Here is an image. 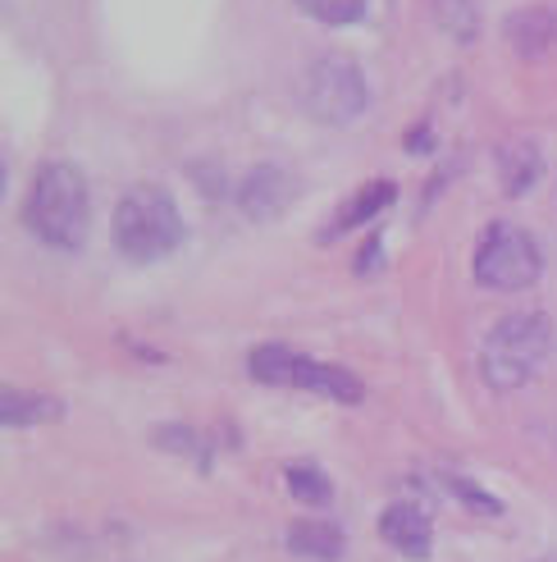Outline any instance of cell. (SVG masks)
<instances>
[{
    "label": "cell",
    "instance_id": "1",
    "mask_svg": "<svg viewBox=\"0 0 557 562\" xmlns=\"http://www.w3.org/2000/svg\"><path fill=\"white\" fill-rule=\"evenodd\" d=\"M23 220L42 243L60 251H78L82 238H88V179H82L78 165L69 160L42 165L33 192H27Z\"/></svg>",
    "mask_w": 557,
    "mask_h": 562
},
{
    "label": "cell",
    "instance_id": "2",
    "mask_svg": "<svg viewBox=\"0 0 557 562\" xmlns=\"http://www.w3.org/2000/svg\"><path fill=\"white\" fill-rule=\"evenodd\" d=\"M553 352V321L544 312H521V316H503L480 348V375L489 389L512 393L521 384H531L535 371Z\"/></svg>",
    "mask_w": 557,
    "mask_h": 562
},
{
    "label": "cell",
    "instance_id": "3",
    "mask_svg": "<svg viewBox=\"0 0 557 562\" xmlns=\"http://www.w3.org/2000/svg\"><path fill=\"white\" fill-rule=\"evenodd\" d=\"M110 238H115L120 257L147 266V261L170 257V251L183 243V215H179L174 196L164 188H133L115 206Z\"/></svg>",
    "mask_w": 557,
    "mask_h": 562
},
{
    "label": "cell",
    "instance_id": "4",
    "mask_svg": "<svg viewBox=\"0 0 557 562\" xmlns=\"http://www.w3.org/2000/svg\"><path fill=\"white\" fill-rule=\"evenodd\" d=\"M297 101L320 124H348L366 110V78L348 55H320L297 82Z\"/></svg>",
    "mask_w": 557,
    "mask_h": 562
},
{
    "label": "cell",
    "instance_id": "5",
    "mask_svg": "<svg viewBox=\"0 0 557 562\" xmlns=\"http://www.w3.org/2000/svg\"><path fill=\"white\" fill-rule=\"evenodd\" d=\"M539 270H544V257H539L535 238L525 234L521 224H508V220L489 224L480 247H476V279L485 289H493V293H521V289L535 284Z\"/></svg>",
    "mask_w": 557,
    "mask_h": 562
},
{
    "label": "cell",
    "instance_id": "6",
    "mask_svg": "<svg viewBox=\"0 0 557 562\" xmlns=\"http://www.w3.org/2000/svg\"><path fill=\"white\" fill-rule=\"evenodd\" d=\"M293 196H297V179L288 170H278V165H257L238 188V206L252 220H278L293 206Z\"/></svg>",
    "mask_w": 557,
    "mask_h": 562
},
{
    "label": "cell",
    "instance_id": "7",
    "mask_svg": "<svg viewBox=\"0 0 557 562\" xmlns=\"http://www.w3.org/2000/svg\"><path fill=\"white\" fill-rule=\"evenodd\" d=\"M379 536L394 544L402 558H430V544H434V530H430V517L411 503H394L384 517H379Z\"/></svg>",
    "mask_w": 557,
    "mask_h": 562
},
{
    "label": "cell",
    "instance_id": "8",
    "mask_svg": "<svg viewBox=\"0 0 557 562\" xmlns=\"http://www.w3.org/2000/svg\"><path fill=\"white\" fill-rule=\"evenodd\" d=\"M293 389H306V393H325L333 403H361L366 398V389L361 380L343 367H329V361H316V357H297V375H293Z\"/></svg>",
    "mask_w": 557,
    "mask_h": 562
},
{
    "label": "cell",
    "instance_id": "9",
    "mask_svg": "<svg viewBox=\"0 0 557 562\" xmlns=\"http://www.w3.org/2000/svg\"><path fill=\"white\" fill-rule=\"evenodd\" d=\"M60 403L46 398V393H27V389H5L0 393V426L5 430H27V426H46V420H60Z\"/></svg>",
    "mask_w": 557,
    "mask_h": 562
},
{
    "label": "cell",
    "instance_id": "10",
    "mask_svg": "<svg viewBox=\"0 0 557 562\" xmlns=\"http://www.w3.org/2000/svg\"><path fill=\"white\" fill-rule=\"evenodd\" d=\"M394 196H398V188L394 183H388V179H379V183H366V188H361L356 196H352V202L339 211V215H333L329 220V229L320 234V238H333V234H348V229H356V224H366V220H375L379 211H388V206H394Z\"/></svg>",
    "mask_w": 557,
    "mask_h": 562
},
{
    "label": "cell",
    "instance_id": "11",
    "mask_svg": "<svg viewBox=\"0 0 557 562\" xmlns=\"http://www.w3.org/2000/svg\"><path fill=\"white\" fill-rule=\"evenodd\" d=\"M288 549L302 558H316V562H339L348 540L333 521H297V526H288Z\"/></svg>",
    "mask_w": 557,
    "mask_h": 562
},
{
    "label": "cell",
    "instance_id": "12",
    "mask_svg": "<svg viewBox=\"0 0 557 562\" xmlns=\"http://www.w3.org/2000/svg\"><path fill=\"white\" fill-rule=\"evenodd\" d=\"M498 175H503V192L508 196L531 192L535 179H539V151L531 143H508L503 151H498Z\"/></svg>",
    "mask_w": 557,
    "mask_h": 562
},
{
    "label": "cell",
    "instance_id": "13",
    "mask_svg": "<svg viewBox=\"0 0 557 562\" xmlns=\"http://www.w3.org/2000/svg\"><path fill=\"white\" fill-rule=\"evenodd\" d=\"M247 367H252V380H261V384H293L297 352H288L284 344H265L247 357Z\"/></svg>",
    "mask_w": 557,
    "mask_h": 562
},
{
    "label": "cell",
    "instance_id": "14",
    "mask_svg": "<svg viewBox=\"0 0 557 562\" xmlns=\"http://www.w3.org/2000/svg\"><path fill=\"white\" fill-rule=\"evenodd\" d=\"M288 490L297 503H306V508H325L329 503V481H325L320 467H306V462L288 467Z\"/></svg>",
    "mask_w": 557,
    "mask_h": 562
},
{
    "label": "cell",
    "instance_id": "15",
    "mask_svg": "<svg viewBox=\"0 0 557 562\" xmlns=\"http://www.w3.org/2000/svg\"><path fill=\"white\" fill-rule=\"evenodd\" d=\"M297 5H302L306 14H311V19L329 23V27L356 23L361 14H366V0H297Z\"/></svg>",
    "mask_w": 557,
    "mask_h": 562
},
{
    "label": "cell",
    "instance_id": "16",
    "mask_svg": "<svg viewBox=\"0 0 557 562\" xmlns=\"http://www.w3.org/2000/svg\"><path fill=\"white\" fill-rule=\"evenodd\" d=\"M448 490H453L457 498H466V503H470V508H480V513H489V517H498V513H503V503H498V498H489L485 490H476V485H470V481H462V475H448Z\"/></svg>",
    "mask_w": 557,
    "mask_h": 562
},
{
    "label": "cell",
    "instance_id": "17",
    "mask_svg": "<svg viewBox=\"0 0 557 562\" xmlns=\"http://www.w3.org/2000/svg\"><path fill=\"white\" fill-rule=\"evenodd\" d=\"M156 443L160 448H179V453H197L202 458V443H197V435H187V430H179V426H164V430H156ZM206 462V458H202Z\"/></svg>",
    "mask_w": 557,
    "mask_h": 562
}]
</instances>
